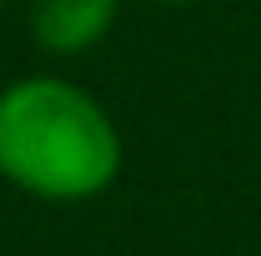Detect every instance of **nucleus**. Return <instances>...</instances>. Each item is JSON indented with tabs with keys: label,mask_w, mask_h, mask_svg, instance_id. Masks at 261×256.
Here are the masks:
<instances>
[{
	"label": "nucleus",
	"mask_w": 261,
	"mask_h": 256,
	"mask_svg": "<svg viewBox=\"0 0 261 256\" xmlns=\"http://www.w3.org/2000/svg\"><path fill=\"white\" fill-rule=\"evenodd\" d=\"M151 5H196V0H151Z\"/></svg>",
	"instance_id": "7ed1b4c3"
},
{
	"label": "nucleus",
	"mask_w": 261,
	"mask_h": 256,
	"mask_svg": "<svg viewBox=\"0 0 261 256\" xmlns=\"http://www.w3.org/2000/svg\"><path fill=\"white\" fill-rule=\"evenodd\" d=\"M5 5H10V0H0V10H5Z\"/></svg>",
	"instance_id": "20e7f679"
},
{
	"label": "nucleus",
	"mask_w": 261,
	"mask_h": 256,
	"mask_svg": "<svg viewBox=\"0 0 261 256\" xmlns=\"http://www.w3.org/2000/svg\"><path fill=\"white\" fill-rule=\"evenodd\" d=\"M121 20V0H31L25 25L45 56H86Z\"/></svg>",
	"instance_id": "f03ea898"
},
{
	"label": "nucleus",
	"mask_w": 261,
	"mask_h": 256,
	"mask_svg": "<svg viewBox=\"0 0 261 256\" xmlns=\"http://www.w3.org/2000/svg\"><path fill=\"white\" fill-rule=\"evenodd\" d=\"M126 141L116 116L81 81L31 70L0 86V181L15 191L81 206L116 186Z\"/></svg>",
	"instance_id": "f257e3e1"
}]
</instances>
